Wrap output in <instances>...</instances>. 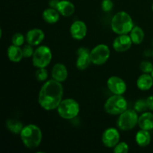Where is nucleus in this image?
I'll return each mask as SVG.
<instances>
[{"instance_id": "f257e3e1", "label": "nucleus", "mask_w": 153, "mask_h": 153, "mask_svg": "<svg viewBox=\"0 0 153 153\" xmlns=\"http://www.w3.org/2000/svg\"><path fill=\"white\" fill-rule=\"evenodd\" d=\"M64 89L61 82L55 79L49 80L42 86L38 96V102L46 111L58 108L62 101Z\"/></svg>"}, {"instance_id": "f03ea898", "label": "nucleus", "mask_w": 153, "mask_h": 153, "mask_svg": "<svg viewBox=\"0 0 153 153\" xmlns=\"http://www.w3.org/2000/svg\"><path fill=\"white\" fill-rule=\"evenodd\" d=\"M42 131L38 126L34 124L25 126L20 133L23 144L28 149H34L40 146L42 141Z\"/></svg>"}, {"instance_id": "7ed1b4c3", "label": "nucleus", "mask_w": 153, "mask_h": 153, "mask_svg": "<svg viewBox=\"0 0 153 153\" xmlns=\"http://www.w3.org/2000/svg\"><path fill=\"white\" fill-rule=\"evenodd\" d=\"M134 28L131 16L125 11H120L114 16L111 20V29L117 34H127Z\"/></svg>"}, {"instance_id": "20e7f679", "label": "nucleus", "mask_w": 153, "mask_h": 153, "mask_svg": "<svg viewBox=\"0 0 153 153\" xmlns=\"http://www.w3.org/2000/svg\"><path fill=\"white\" fill-rule=\"evenodd\" d=\"M105 111L111 115H120L127 110V101L122 95L114 94L105 103Z\"/></svg>"}, {"instance_id": "39448f33", "label": "nucleus", "mask_w": 153, "mask_h": 153, "mask_svg": "<svg viewBox=\"0 0 153 153\" xmlns=\"http://www.w3.org/2000/svg\"><path fill=\"white\" fill-rule=\"evenodd\" d=\"M57 109L60 117L65 120L73 119L80 111L79 103L73 99L69 98L62 100Z\"/></svg>"}, {"instance_id": "423d86ee", "label": "nucleus", "mask_w": 153, "mask_h": 153, "mask_svg": "<svg viewBox=\"0 0 153 153\" xmlns=\"http://www.w3.org/2000/svg\"><path fill=\"white\" fill-rule=\"evenodd\" d=\"M52 52L46 46H40L34 50L32 64L37 68H46L52 61Z\"/></svg>"}, {"instance_id": "0eeeda50", "label": "nucleus", "mask_w": 153, "mask_h": 153, "mask_svg": "<svg viewBox=\"0 0 153 153\" xmlns=\"http://www.w3.org/2000/svg\"><path fill=\"white\" fill-rule=\"evenodd\" d=\"M138 118L135 110H126L120 114L117 126L120 129L123 131H129L137 126Z\"/></svg>"}, {"instance_id": "6e6552de", "label": "nucleus", "mask_w": 153, "mask_h": 153, "mask_svg": "<svg viewBox=\"0 0 153 153\" xmlns=\"http://www.w3.org/2000/svg\"><path fill=\"white\" fill-rule=\"evenodd\" d=\"M91 62L95 65L104 64L110 57V49L105 44H99L96 46L90 53Z\"/></svg>"}, {"instance_id": "1a4fd4ad", "label": "nucleus", "mask_w": 153, "mask_h": 153, "mask_svg": "<svg viewBox=\"0 0 153 153\" xmlns=\"http://www.w3.org/2000/svg\"><path fill=\"white\" fill-rule=\"evenodd\" d=\"M120 136L117 129L114 128H108L103 132L102 141L103 144L108 148L114 147L120 141Z\"/></svg>"}, {"instance_id": "9d476101", "label": "nucleus", "mask_w": 153, "mask_h": 153, "mask_svg": "<svg viewBox=\"0 0 153 153\" xmlns=\"http://www.w3.org/2000/svg\"><path fill=\"white\" fill-rule=\"evenodd\" d=\"M107 85L108 89L114 94L123 95L126 91V84L118 76H111L108 79Z\"/></svg>"}, {"instance_id": "9b49d317", "label": "nucleus", "mask_w": 153, "mask_h": 153, "mask_svg": "<svg viewBox=\"0 0 153 153\" xmlns=\"http://www.w3.org/2000/svg\"><path fill=\"white\" fill-rule=\"evenodd\" d=\"M132 43L133 42L131 40L130 35L128 36L127 34H120L114 40L113 48L116 52H123L128 50L131 48Z\"/></svg>"}, {"instance_id": "f8f14e48", "label": "nucleus", "mask_w": 153, "mask_h": 153, "mask_svg": "<svg viewBox=\"0 0 153 153\" xmlns=\"http://www.w3.org/2000/svg\"><path fill=\"white\" fill-rule=\"evenodd\" d=\"M90 52L87 48H79L77 51L78 58L76 60V67L79 70H85L88 68L91 64Z\"/></svg>"}, {"instance_id": "ddd939ff", "label": "nucleus", "mask_w": 153, "mask_h": 153, "mask_svg": "<svg viewBox=\"0 0 153 153\" xmlns=\"http://www.w3.org/2000/svg\"><path fill=\"white\" fill-rule=\"evenodd\" d=\"M88 32L87 25L83 21H75L70 26V34L73 38L80 40L85 38Z\"/></svg>"}, {"instance_id": "4468645a", "label": "nucleus", "mask_w": 153, "mask_h": 153, "mask_svg": "<svg viewBox=\"0 0 153 153\" xmlns=\"http://www.w3.org/2000/svg\"><path fill=\"white\" fill-rule=\"evenodd\" d=\"M44 32L39 28H33L27 32L25 40L31 46H38L44 40Z\"/></svg>"}, {"instance_id": "2eb2a0df", "label": "nucleus", "mask_w": 153, "mask_h": 153, "mask_svg": "<svg viewBox=\"0 0 153 153\" xmlns=\"http://www.w3.org/2000/svg\"><path fill=\"white\" fill-rule=\"evenodd\" d=\"M52 76L55 80L59 82H64L68 76V72L66 66L61 63L55 64L52 68Z\"/></svg>"}, {"instance_id": "dca6fc26", "label": "nucleus", "mask_w": 153, "mask_h": 153, "mask_svg": "<svg viewBox=\"0 0 153 153\" xmlns=\"http://www.w3.org/2000/svg\"><path fill=\"white\" fill-rule=\"evenodd\" d=\"M57 10L64 16H72L75 12V5L68 0H60L57 6Z\"/></svg>"}, {"instance_id": "f3484780", "label": "nucleus", "mask_w": 153, "mask_h": 153, "mask_svg": "<svg viewBox=\"0 0 153 153\" xmlns=\"http://www.w3.org/2000/svg\"><path fill=\"white\" fill-rule=\"evenodd\" d=\"M137 124L141 129L147 131L153 129V114L151 112H143L139 117Z\"/></svg>"}, {"instance_id": "a211bd4d", "label": "nucleus", "mask_w": 153, "mask_h": 153, "mask_svg": "<svg viewBox=\"0 0 153 153\" xmlns=\"http://www.w3.org/2000/svg\"><path fill=\"white\" fill-rule=\"evenodd\" d=\"M137 86L140 91H149L153 86V78L149 73H143L137 80Z\"/></svg>"}, {"instance_id": "6ab92c4d", "label": "nucleus", "mask_w": 153, "mask_h": 153, "mask_svg": "<svg viewBox=\"0 0 153 153\" xmlns=\"http://www.w3.org/2000/svg\"><path fill=\"white\" fill-rule=\"evenodd\" d=\"M7 57L12 62H19L24 58L22 49L20 46L11 45L7 49Z\"/></svg>"}, {"instance_id": "aec40b11", "label": "nucleus", "mask_w": 153, "mask_h": 153, "mask_svg": "<svg viewBox=\"0 0 153 153\" xmlns=\"http://www.w3.org/2000/svg\"><path fill=\"white\" fill-rule=\"evenodd\" d=\"M43 18L47 23L55 24L60 19V13L55 8H47L43 12Z\"/></svg>"}, {"instance_id": "412c9836", "label": "nucleus", "mask_w": 153, "mask_h": 153, "mask_svg": "<svg viewBox=\"0 0 153 153\" xmlns=\"http://www.w3.org/2000/svg\"><path fill=\"white\" fill-rule=\"evenodd\" d=\"M136 143L141 147H145L148 146L151 142V135L149 131L141 129L137 131L135 136Z\"/></svg>"}, {"instance_id": "4be33fe9", "label": "nucleus", "mask_w": 153, "mask_h": 153, "mask_svg": "<svg viewBox=\"0 0 153 153\" xmlns=\"http://www.w3.org/2000/svg\"><path fill=\"white\" fill-rule=\"evenodd\" d=\"M130 37L134 44H140L144 39V31L140 27L135 26L130 32Z\"/></svg>"}, {"instance_id": "5701e85b", "label": "nucleus", "mask_w": 153, "mask_h": 153, "mask_svg": "<svg viewBox=\"0 0 153 153\" xmlns=\"http://www.w3.org/2000/svg\"><path fill=\"white\" fill-rule=\"evenodd\" d=\"M7 128L13 134H20L23 128V125L20 121L15 119H9L6 122Z\"/></svg>"}, {"instance_id": "b1692460", "label": "nucleus", "mask_w": 153, "mask_h": 153, "mask_svg": "<svg viewBox=\"0 0 153 153\" xmlns=\"http://www.w3.org/2000/svg\"><path fill=\"white\" fill-rule=\"evenodd\" d=\"M134 109H135V111L137 113H142V112L146 111V110L149 109L146 100L140 99L138 101L136 102L135 105H134Z\"/></svg>"}, {"instance_id": "393cba45", "label": "nucleus", "mask_w": 153, "mask_h": 153, "mask_svg": "<svg viewBox=\"0 0 153 153\" xmlns=\"http://www.w3.org/2000/svg\"><path fill=\"white\" fill-rule=\"evenodd\" d=\"M35 77L39 82H44L47 79L48 71L45 68H38L35 73Z\"/></svg>"}, {"instance_id": "a878e982", "label": "nucleus", "mask_w": 153, "mask_h": 153, "mask_svg": "<svg viewBox=\"0 0 153 153\" xmlns=\"http://www.w3.org/2000/svg\"><path fill=\"white\" fill-rule=\"evenodd\" d=\"M25 41V37L21 33H16L12 37V43L15 46H21L23 45Z\"/></svg>"}, {"instance_id": "bb28decb", "label": "nucleus", "mask_w": 153, "mask_h": 153, "mask_svg": "<svg viewBox=\"0 0 153 153\" xmlns=\"http://www.w3.org/2000/svg\"><path fill=\"white\" fill-rule=\"evenodd\" d=\"M128 146L125 142H120L114 146V152L115 153H127L128 152Z\"/></svg>"}, {"instance_id": "cd10ccee", "label": "nucleus", "mask_w": 153, "mask_h": 153, "mask_svg": "<svg viewBox=\"0 0 153 153\" xmlns=\"http://www.w3.org/2000/svg\"><path fill=\"white\" fill-rule=\"evenodd\" d=\"M140 69L143 73H151L153 70V65L149 61H142L140 64Z\"/></svg>"}, {"instance_id": "c85d7f7f", "label": "nucleus", "mask_w": 153, "mask_h": 153, "mask_svg": "<svg viewBox=\"0 0 153 153\" xmlns=\"http://www.w3.org/2000/svg\"><path fill=\"white\" fill-rule=\"evenodd\" d=\"M22 52H23L24 58H30L31 56H33L34 50L31 45L27 44L25 45V46H24V47L22 48Z\"/></svg>"}, {"instance_id": "c756f323", "label": "nucleus", "mask_w": 153, "mask_h": 153, "mask_svg": "<svg viewBox=\"0 0 153 153\" xmlns=\"http://www.w3.org/2000/svg\"><path fill=\"white\" fill-rule=\"evenodd\" d=\"M102 9L105 12H110L114 7V3L111 0H103L102 1Z\"/></svg>"}, {"instance_id": "7c9ffc66", "label": "nucleus", "mask_w": 153, "mask_h": 153, "mask_svg": "<svg viewBox=\"0 0 153 153\" xmlns=\"http://www.w3.org/2000/svg\"><path fill=\"white\" fill-rule=\"evenodd\" d=\"M146 101H147V105L149 109L153 111V96H150V97H148L146 99Z\"/></svg>"}, {"instance_id": "2f4dec72", "label": "nucleus", "mask_w": 153, "mask_h": 153, "mask_svg": "<svg viewBox=\"0 0 153 153\" xmlns=\"http://www.w3.org/2000/svg\"><path fill=\"white\" fill-rule=\"evenodd\" d=\"M59 1L60 0H51V1H49V6H50V7L57 9V6H58Z\"/></svg>"}, {"instance_id": "473e14b6", "label": "nucleus", "mask_w": 153, "mask_h": 153, "mask_svg": "<svg viewBox=\"0 0 153 153\" xmlns=\"http://www.w3.org/2000/svg\"><path fill=\"white\" fill-rule=\"evenodd\" d=\"M151 76H152V78H153V70H152V73H151Z\"/></svg>"}, {"instance_id": "72a5a7b5", "label": "nucleus", "mask_w": 153, "mask_h": 153, "mask_svg": "<svg viewBox=\"0 0 153 153\" xmlns=\"http://www.w3.org/2000/svg\"><path fill=\"white\" fill-rule=\"evenodd\" d=\"M152 10H153V3H152Z\"/></svg>"}, {"instance_id": "f704fd0d", "label": "nucleus", "mask_w": 153, "mask_h": 153, "mask_svg": "<svg viewBox=\"0 0 153 153\" xmlns=\"http://www.w3.org/2000/svg\"><path fill=\"white\" fill-rule=\"evenodd\" d=\"M152 56H153V51H152Z\"/></svg>"}]
</instances>
